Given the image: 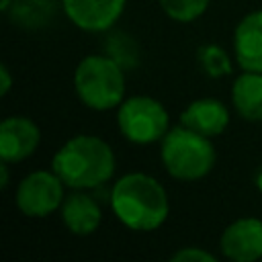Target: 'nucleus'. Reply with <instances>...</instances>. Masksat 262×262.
<instances>
[{
	"label": "nucleus",
	"instance_id": "f257e3e1",
	"mask_svg": "<svg viewBox=\"0 0 262 262\" xmlns=\"http://www.w3.org/2000/svg\"><path fill=\"white\" fill-rule=\"evenodd\" d=\"M111 207L119 221L133 231L158 229L170 211L164 186L154 176L143 172L125 174L115 182Z\"/></svg>",
	"mask_w": 262,
	"mask_h": 262
},
{
	"label": "nucleus",
	"instance_id": "f03ea898",
	"mask_svg": "<svg viewBox=\"0 0 262 262\" xmlns=\"http://www.w3.org/2000/svg\"><path fill=\"white\" fill-rule=\"evenodd\" d=\"M51 170L70 188H94L115 174V154L111 145L96 135H76L57 149Z\"/></svg>",
	"mask_w": 262,
	"mask_h": 262
},
{
	"label": "nucleus",
	"instance_id": "7ed1b4c3",
	"mask_svg": "<svg viewBox=\"0 0 262 262\" xmlns=\"http://www.w3.org/2000/svg\"><path fill=\"white\" fill-rule=\"evenodd\" d=\"M160 158L166 172L176 180H201L215 166V149L209 137L178 125L162 137Z\"/></svg>",
	"mask_w": 262,
	"mask_h": 262
},
{
	"label": "nucleus",
	"instance_id": "20e7f679",
	"mask_svg": "<svg viewBox=\"0 0 262 262\" xmlns=\"http://www.w3.org/2000/svg\"><path fill=\"white\" fill-rule=\"evenodd\" d=\"M74 88L80 102L88 108L108 111L125 98V74L117 59L106 55H88L74 72Z\"/></svg>",
	"mask_w": 262,
	"mask_h": 262
},
{
	"label": "nucleus",
	"instance_id": "39448f33",
	"mask_svg": "<svg viewBox=\"0 0 262 262\" xmlns=\"http://www.w3.org/2000/svg\"><path fill=\"white\" fill-rule=\"evenodd\" d=\"M117 123L123 133V137L131 143H154L162 141V137L168 133V111L162 102H158L151 96H129L119 104Z\"/></svg>",
	"mask_w": 262,
	"mask_h": 262
},
{
	"label": "nucleus",
	"instance_id": "423d86ee",
	"mask_svg": "<svg viewBox=\"0 0 262 262\" xmlns=\"http://www.w3.org/2000/svg\"><path fill=\"white\" fill-rule=\"evenodd\" d=\"M63 180L51 170L27 174L16 188V207L27 217H47L63 203Z\"/></svg>",
	"mask_w": 262,
	"mask_h": 262
},
{
	"label": "nucleus",
	"instance_id": "0eeeda50",
	"mask_svg": "<svg viewBox=\"0 0 262 262\" xmlns=\"http://www.w3.org/2000/svg\"><path fill=\"white\" fill-rule=\"evenodd\" d=\"M221 254L235 262H254L262 258V219L244 217L225 227L219 239Z\"/></svg>",
	"mask_w": 262,
	"mask_h": 262
},
{
	"label": "nucleus",
	"instance_id": "6e6552de",
	"mask_svg": "<svg viewBox=\"0 0 262 262\" xmlns=\"http://www.w3.org/2000/svg\"><path fill=\"white\" fill-rule=\"evenodd\" d=\"M66 16L82 31L111 29L123 14L125 0H61Z\"/></svg>",
	"mask_w": 262,
	"mask_h": 262
},
{
	"label": "nucleus",
	"instance_id": "1a4fd4ad",
	"mask_svg": "<svg viewBox=\"0 0 262 262\" xmlns=\"http://www.w3.org/2000/svg\"><path fill=\"white\" fill-rule=\"evenodd\" d=\"M39 141L41 131L29 117H6L0 123V158L8 164L29 158Z\"/></svg>",
	"mask_w": 262,
	"mask_h": 262
},
{
	"label": "nucleus",
	"instance_id": "9d476101",
	"mask_svg": "<svg viewBox=\"0 0 262 262\" xmlns=\"http://www.w3.org/2000/svg\"><path fill=\"white\" fill-rule=\"evenodd\" d=\"M233 51L244 72H262V10H254L237 23Z\"/></svg>",
	"mask_w": 262,
	"mask_h": 262
},
{
	"label": "nucleus",
	"instance_id": "9b49d317",
	"mask_svg": "<svg viewBox=\"0 0 262 262\" xmlns=\"http://www.w3.org/2000/svg\"><path fill=\"white\" fill-rule=\"evenodd\" d=\"M180 125L211 139V137L221 135L227 129L229 113H227L225 104L215 98H199L182 111Z\"/></svg>",
	"mask_w": 262,
	"mask_h": 262
},
{
	"label": "nucleus",
	"instance_id": "f8f14e48",
	"mask_svg": "<svg viewBox=\"0 0 262 262\" xmlns=\"http://www.w3.org/2000/svg\"><path fill=\"white\" fill-rule=\"evenodd\" d=\"M61 221L74 235H90L98 229L102 221V213L98 203L84 192H72L63 199L61 207Z\"/></svg>",
	"mask_w": 262,
	"mask_h": 262
},
{
	"label": "nucleus",
	"instance_id": "ddd939ff",
	"mask_svg": "<svg viewBox=\"0 0 262 262\" xmlns=\"http://www.w3.org/2000/svg\"><path fill=\"white\" fill-rule=\"evenodd\" d=\"M231 102L246 121H262V72H244L233 82Z\"/></svg>",
	"mask_w": 262,
	"mask_h": 262
},
{
	"label": "nucleus",
	"instance_id": "4468645a",
	"mask_svg": "<svg viewBox=\"0 0 262 262\" xmlns=\"http://www.w3.org/2000/svg\"><path fill=\"white\" fill-rule=\"evenodd\" d=\"M162 10L178 23H190L196 20L209 6L211 0H158Z\"/></svg>",
	"mask_w": 262,
	"mask_h": 262
},
{
	"label": "nucleus",
	"instance_id": "2eb2a0df",
	"mask_svg": "<svg viewBox=\"0 0 262 262\" xmlns=\"http://www.w3.org/2000/svg\"><path fill=\"white\" fill-rule=\"evenodd\" d=\"M199 61H201L203 70L209 76H213V78H219V76H225V74L231 72L229 57H227V53L219 45H205V47H201Z\"/></svg>",
	"mask_w": 262,
	"mask_h": 262
},
{
	"label": "nucleus",
	"instance_id": "dca6fc26",
	"mask_svg": "<svg viewBox=\"0 0 262 262\" xmlns=\"http://www.w3.org/2000/svg\"><path fill=\"white\" fill-rule=\"evenodd\" d=\"M188 260H201V262H215V256L203 248H194V246H186L182 250H178L172 256V262H188Z\"/></svg>",
	"mask_w": 262,
	"mask_h": 262
},
{
	"label": "nucleus",
	"instance_id": "f3484780",
	"mask_svg": "<svg viewBox=\"0 0 262 262\" xmlns=\"http://www.w3.org/2000/svg\"><path fill=\"white\" fill-rule=\"evenodd\" d=\"M10 86H12L10 72H8V68L2 63V66H0V94H2V96H6V94H8V90H10Z\"/></svg>",
	"mask_w": 262,
	"mask_h": 262
},
{
	"label": "nucleus",
	"instance_id": "a211bd4d",
	"mask_svg": "<svg viewBox=\"0 0 262 262\" xmlns=\"http://www.w3.org/2000/svg\"><path fill=\"white\" fill-rule=\"evenodd\" d=\"M8 186V162L2 160L0 164V188H6Z\"/></svg>",
	"mask_w": 262,
	"mask_h": 262
},
{
	"label": "nucleus",
	"instance_id": "6ab92c4d",
	"mask_svg": "<svg viewBox=\"0 0 262 262\" xmlns=\"http://www.w3.org/2000/svg\"><path fill=\"white\" fill-rule=\"evenodd\" d=\"M10 2H12V0H0V8H2V10H8Z\"/></svg>",
	"mask_w": 262,
	"mask_h": 262
},
{
	"label": "nucleus",
	"instance_id": "aec40b11",
	"mask_svg": "<svg viewBox=\"0 0 262 262\" xmlns=\"http://www.w3.org/2000/svg\"><path fill=\"white\" fill-rule=\"evenodd\" d=\"M258 188L262 190V172H260V176H258Z\"/></svg>",
	"mask_w": 262,
	"mask_h": 262
}]
</instances>
